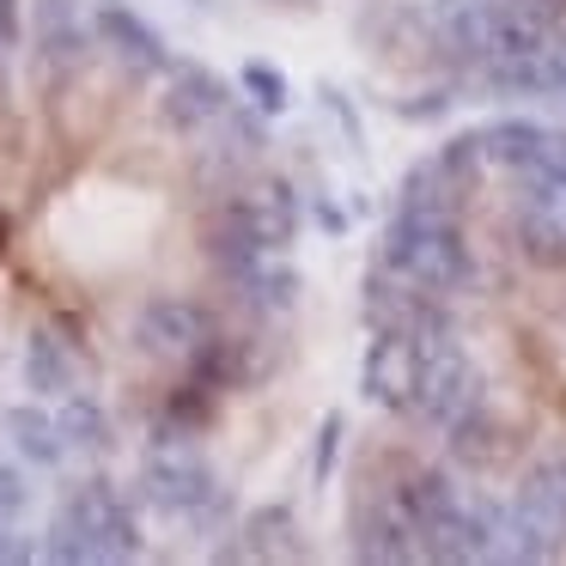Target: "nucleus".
I'll list each match as a JSON object with an SVG mask.
<instances>
[{
    "label": "nucleus",
    "mask_w": 566,
    "mask_h": 566,
    "mask_svg": "<svg viewBox=\"0 0 566 566\" xmlns=\"http://www.w3.org/2000/svg\"><path fill=\"white\" fill-rule=\"evenodd\" d=\"M384 269L402 274L408 286L444 298V293H463L469 286V244L457 232V220L444 213H415V208H396L390 232H384Z\"/></svg>",
    "instance_id": "nucleus-1"
},
{
    "label": "nucleus",
    "mask_w": 566,
    "mask_h": 566,
    "mask_svg": "<svg viewBox=\"0 0 566 566\" xmlns=\"http://www.w3.org/2000/svg\"><path fill=\"white\" fill-rule=\"evenodd\" d=\"M140 226L147 208L128 189H80L62 208V250L74 262H111L140 244Z\"/></svg>",
    "instance_id": "nucleus-2"
},
{
    "label": "nucleus",
    "mask_w": 566,
    "mask_h": 566,
    "mask_svg": "<svg viewBox=\"0 0 566 566\" xmlns=\"http://www.w3.org/2000/svg\"><path fill=\"white\" fill-rule=\"evenodd\" d=\"M481 402V378L469 366V354L457 347V335L444 329V317H432L420 329V378H415V415L432 427H457L469 408Z\"/></svg>",
    "instance_id": "nucleus-3"
},
{
    "label": "nucleus",
    "mask_w": 566,
    "mask_h": 566,
    "mask_svg": "<svg viewBox=\"0 0 566 566\" xmlns=\"http://www.w3.org/2000/svg\"><path fill=\"white\" fill-rule=\"evenodd\" d=\"M427 329V323H420ZM420 329H378L359 359V396L396 415H415V378H420Z\"/></svg>",
    "instance_id": "nucleus-4"
},
{
    "label": "nucleus",
    "mask_w": 566,
    "mask_h": 566,
    "mask_svg": "<svg viewBox=\"0 0 566 566\" xmlns=\"http://www.w3.org/2000/svg\"><path fill=\"white\" fill-rule=\"evenodd\" d=\"M493 19H500V0H432V25H439L444 50L469 55V62H488Z\"/></svg>",
    "instance_id": "nucleus-5"
},
{
    "label": "nucleus",
    "mask_w": 566,
    "mask_h": 566,
    "mask_svg": "<svg viewBox=\"0 0 566 566\" xmlns=\"http://www.w3.org/2000/svg\"><path fill=\"white\" fill-rule=\"evenodd\" d=\"M475 140H481V159H493V165H505V171L524 177L530 165H536L542 140H548V128H542V123H524V116H505V123H488Z\"/></svg>",
    "instance_id": "nucleus-6"
},
{
    "label": "nucleus",
    "mask_w": 566,
    "mask_h": 566,
    "mask_svg": "<svg viewBox=\"0 0 566 566\" xmlns=\"http://www.w3.org/2000/svg\"><path fill=\"white\" fill-rule=\"evenodd\" d=\"M359 554L366 560H420V536L408 524V512L396 500H384L378 512L359 524Z\"/></svg>",
    "instance_id": "nucleus-7"
},
{
    "label": "nucleus",
    "mask_w": 566,
    "mask_h": 566,
    "mask_svg": "<svg viewBox=\"0 0 566 566\" xmlns=\"http://www.w3.org/2000/svg\"><path fill=\"white\" fill-rule=\"evenodd\" d=\"M517 244L536 269H566V220L530 196H524V213H517Z\"/></svg>",
    "instance_id": "nucleus-8"
},
{
    "label": "nucleus",
    "mask_w": 566,
    "mask_h": 566,
    "mask_svg": "<svg viewBox=\"0 0 566 566\" xmlns=\"http://www.w3.org/2000/svg\"><path fill=\"white\" fill-rule=\"evenodd\" d=\"M524 184H530V201H542V208H554L566 220V135L542 140V153L524 171Z\"/></svg>",
    "instance_id": "nucleus-9"
},
{
    "label": "nucleus",
    "mask_w": 566,
    "mask_h": 566,
    "mask_svg": "<svg viewBox=\"0 0 566 566\" xmlns=\"http://www.w3.org/2000/svg\"><path fill=\"white\" fill-rule=\"evenodd\" d=\"M250 86H256V92H262V104H274V111L286 104V80H281V74H269V67H250Z\"/></svg>",
    "instance_id": "nucleus-10"
},
{
    "label": "nucleus",
    "mask_w": 566,
    "mask_h": 566,
    "mask_svg": "<svg viewBox=\"0 0 566 566\" xmlns=\"http://www.w3.org/2000/svg\"><path fill=\"white\" fill-rule=\"evenodd\" d=\"M335 439H342V415L323 420V439H317V475H329V469H335Z\"/></svg>",
    "instance_id": "nucleus-11"
}]
</instances>
